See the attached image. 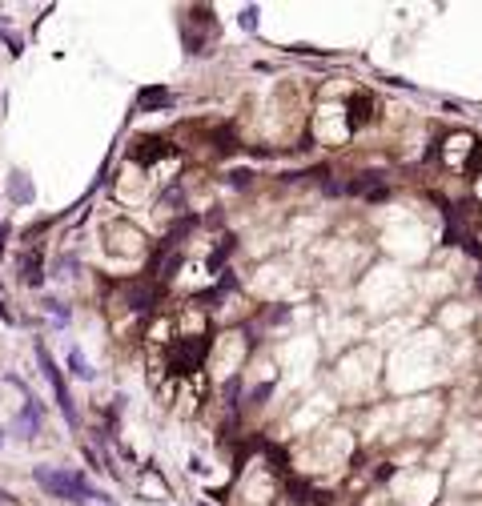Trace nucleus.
Wrapping results in <instances>:
<instances>
[{
	"mask_svg": "<svg viewBox=\"0 0 482 506\" xmlns=\"http://www.w3.org/2000/svg\"><path fill=\"white\" fill-rule=\"evenodd\" d=\"M32 478L45 486L52 498H65V503H113L105 490H92L89 483H85V474H77V470H52V466H32Z\"/></svg>",
	"mask_w": 482,
	"mask_h": 506,
	"instance_id": "f257e3e1",
	"label": "nucleus"
},
{
	"mask_svg": "<svg viewBox=\"0 0 482 506\" xmlns=\"http://www.w3.org/2000/svg\"><path fill=\"white\" fill-rule=\"evenodd\" d=\"M37 362H41V374L48 378V386H52V394H57V406H61V414H65V422H69L72 430L81 426V414H77V406H72V394H69V382H65V374L57 370V362H52V354L45 350V342H37Z\"/></svg>",
	"mask_w": 482,
	"mask_h": 506,
	"instance_id": "f03ea898",
	"label": "nucleus"
},
{
	"mask_svg": "<svg viewBox=\"0 0 482 506\" xmlns=\"http://www.w3.org/2000/svg\"><path fill=\"white\" fill-rule=\"evenodd\" d=\"M205 338H181V342H173V350H169V370H177V374H189V370L201 366V358H205Z\"/></svg>",
	"mask_w": 482,
	"mask_h": 506,
	"instance_id": "7ed1b4c3",
	"label": "nucleus"
},
{
	"mask_svg": "<svg viewBox=\"0 0 482 506\" xmlns=\"http://www.w3.org/2000/svg\"><path fill=\"white\" fill-rule=\"evenodd\" d=\"M41 426H45V406L37 402V394H24L21 414L12 418V434L28 442V438H37V434H41Z\"/></svg>",
	"mask_w": 482,
	"mask_h": 506,
	"instance_id": "20e7f679",
	"label": "nucleus"
},
{
	"mask_svg": "<svg viewBox=\"0 0 482 506\" xmlns=\"http://www.w3.org/2000/svg\"><path fill=\"white\" fill-rule=\"evenodd\" d=\"M125 305H129V310H137V314L153 310V305H157V285H153V281H137V285H129V290H125Z\"/></svg>",
	"mask_w": 482,
	"mask_h": 506,
	"instance_id": "39448f33",
	"label": "nucleus"
},
{
	"mask_svg": "<svg viewBox=\"0 0 482 506\" xmlns=\"http://www.w3.org/2000/svg\"><path fill=\"white\" fill-rule=\"evenodd\" d=\"M173 101V92L165 89V85H149V89L137 92V113H153V109H165Z\"/></svg>",
	"mask_w": 482,
	"mask_h": 506,
	"instance_id": "423d86ee",
	"label": "nucleus"
},
{
	"mask_svg": "<svg viewBox=\"0 0 482 506\" xmlns=\"http://www.w3.org/2000/svg\"><path fill=\"white\" fill-rule=\"evenodd\" d=\"M32 197H37V189H32V177H24L21 169L8 177V201H17V205H32Z\"/></svg>",
	"mask_w": 482,
	"mask_h": 506,
	"instance_id": "0eeeda50",
	"label": "nucleus"
},
{
	"mask_svg": "<svg viewBox=\"0 0 482 506\" xmlns=\"http://www.w3.org/2000/svg\"><path fill=\"white\" fill-rule=\"evenodd\" d=\"M21 281L24 285H41L45 281V265H41V250H32V253H24V261H21Z\"/></svg>",
	"mask_w": 482,
	"mask_h": 506,
	"instance_id": "6e6552de",
	"label": "nucleus"
},
{
	"mask_svg": "<svg viewBox=\"0 0 482 506\" xmlns=\"http://www.w3.org/2000/svg\"><path fill=\"white\" fill-rule=\"evenodd\" d=\"M370 113H374V101H370L366 92H358V97L350 101V125H354V129H362V125L370 121Z\"/></svg>",
	"mask_w": 482,
	"mask_h": 506,
	"instance_id": "1a4fd4ad",
	"label": "nucleus"
},
{
	"mask_svg": "<svg viewBox=\"0 0 482 506\" xmlns=\"http://www.w3.org/2000/svg\"><path fill=\"white\" fill-rule=\"evenodd\" d=\"M165 153H169V141L149 137V141H141V145H137V161L141 165H153L157 157H165Z\"/></svg>",
	"mask_w": 482,
	"mask_h": 506,
	"instance_id": "9d476101",
	"label": "nucleus"
},
{
	"mask_svg": "<svg viewBox=\"0 0 482 506\" xmlns=\"http://www.w3.org/2000/svg\"><path fill=\"white\" fill-rule=\"evenodd\" d=\"M69 370H72V378H81V382H92V366H89V358L72 345L69 350Z\"/></svg>",
	"mask_w": 482,
	"mask_h": 506,
	"instance_id": "9b49d317",
	"label": "nucleus"
},
{
	"mask_svg": "<svg viewBox=\"0 0 482 506\" xmlns=\"http://www.w3.org/2000/svg\"><path fill=\"white\" fill-rule=\"evenodd\" d=\"M230 253H233V237H225V241L213 250V257H209V270H221V261H225Z\"/></svg>",
	"mask_w": 482,
	"mask_h": 506,
	"instance_id": "f8f14e48",
	"label": "nucleus"
},
{
	"mask_svg": "<svg viewBox=\"0 0 482 506\" xmlns=\"http://www.w3.org/2000/svg\"><path fill=\"white\" fill-rule=\"evenodd\" d=\"M181 261H185L181 250H177V253H165V261H161V277H173L177 270H181Z\"/></svg>",
	"mask_w": 482,
	"mask_h": 506,
	"instance_id": "ddd939ff",
	"label": "nucleus"
},
{
	"mask_svg": "<svg viewBox=\"0 0 482 506\" xmlns=\"http://www.w3.org/2000/svg\"><path fill=\"white\" fill-rule=\"evenodd\" d=\"M45 310H48V314H52V318H57L61 325H65V322L72 318V314H69V305H61L57 298H45Z\"/></svg>",
	"mask_w": 482,
	"mask_h": 506,
	"instance_id": "4468645a",
	"label": "nucleus"
},
{
	"mask_svg": "<svg viewBox=\"0 0 482 506\" xmlns=\"http://www.w3.org/2000/svg\"><path fill=\"white\" fill-rule=\"evenodd\" d=\"M225 181H230V185H233V189H245V185H250V181H253V173H250V169H233L230 177H225Z\"/></svg>",
	"mask_w": 482,
	"mask_h": 506,
	"instance_id": "2eb2a0df",
	"label": "nucleus"
},
{
	"mask_svg": "<svg viewBox=\"0 0 482 506\" xmlns=\"http://www.w3.org/2000/svg\"><path fill=\"white\" fill-rule=\"evenodd\" d=\"M257 17H261V12H257V8H245V12H241V28H257Z\"/></svg>",
	"mask_w": 482,
	"mask_h": 506,
	"instance_id": "dca6fc26",
	"label": "nucleus"
},
{
	"mask_svg": "<svg viewBox=\"0 0 482 506\" xmlns=\"http://www.w3.org/2000/svg\"><path fill=\"white\" fill-rule=\"evenodd\" d=\"M8 233H12V225H8V221H0V253H4V241H8Z\"/></svg>",
	"mask_w": 482,
	"mask_h": 506,
	"instance_id": "f3484780",
	"label": "nucleus"
},
{
	"mask_svg": "<svg viewBox=\"0 0 482 506\" xmlns=\"http://www.w3.org/2000/svg\"><path fill=\"white\" fill-rule=\"evenodd\" d=\"M0 503H8V490H0Z\"/></svg>",
	"mask_w": 482,
	"mask_h": 506,
	"instance_id": "a211bd4d",
	"label": "nucleus"
},
{
	"mask_svg": "<svg viewBox=\"0 0 482 506\" xmlns=\"http://www.w3.org/2000/svg\"><path fill=\"white\" fill-rule=\"evenodd\" d=\"M0 446H4V434H0Z\"/></svg>",
	"mask_w": 482,
	"mask_h": 506,
	"instance_id": "6ab92c4d",
	"label": "nucleus"
}]
</instances>
